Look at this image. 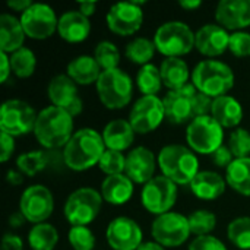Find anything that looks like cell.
<instances>
[{
	"label": "cell",
	"mask_w": 250,
	"mask_h": 250,
	"mask_svg": "<svg viewBox=\"0 0 250 250\" xmlns=\"http://www.w3.org/2000/svg\"><path fill=\"white\" fill-rule=\"evenodd\" d=\"M105 145L101 133L91 127H83L73 133L70 141L63 148L62 157L67 168L73 171H85L98 166Z\"/></svg>",
	"instance_id": "cell-1"
},
{
	"label": "cell",
	"mask_w": 250,
	"mask_h": 250,
	"mask_svg": "<svg viewBox=\"0 0 250 250\" xmlns=\"http://www.w3.org/2000/svg\"><path fill=\"white\" fill-rule=\"evenodd\" d=\"M73 133V117L64 110L50 105L38 113L34 135L45 149L64 148Z\"/></svg>",
	"instance_id": "cell-2"
},
{
	"label": "cell",
	"mask_w": 250,
	"mask_h": 250,
	"mask_svg": "<svg viewBox=\"0 0 250 250\" xmlns=\"http://www.w3.org/2000/svg\"><path fill=\"white\" fill-rule=\"evenodd\" d=\"M157 158L163 176L176 185H190L199 173V160L189 146L179 144L166 145Z\"/></svg>",
	"instance_id": "cell-3"
},
{
	"label": "cell",
	"mask_w": 250,
	"mask_h": 250,
	"mask_svg": "<svg viewBox=\"0 0 250 250\" xmlns=\"http://www.w3.org/2000/svg\"><path fill=\"white\" fill-rule=\"evenodd\" d=\"M192 83L199 92L215 100L227 95L234 86V73L229 64L220 60L207 59L199 62L192 70Z\"/></svg>",
	"instance_id": "cell-4"
},
{
	"label": "cell",
	"mask_w": 250,
	"mask_h": 250,
	"mask_svg": "<svg viewBox=\"0 0 250 250\" xmlns=\"http://www.w3.org/2000/svg\"><path fill=\"white\" fill-rule=\"evenodd\" d=\"M154 44L166 57H182L195 48V32L182 21H168L157 28Z\"/></svg>",
	"instance_id": "cell-5"
},
{
	"label": "cell",
	"mask_w": 250,
	"mask_h": 250,
	"mask_svg": "<svg viewBox=\"0 0 250 250\" xmlns=\"http://www.w3.org/2000/svg\"><path fill=\"white\" fill-rule=\"evenodd\" d=\"M97 85V92L101 104L110 110L126 107L133 95V81L122 69L103 70Z\"/></svg>",
	"instance_id": "cell-6"
},
{
	"label": "cell",
	"mask_w": 250,
	"mask_h": 250,
	"mask_svg": "<svg viewBox=\"0 0 250 250\" xmlns=\"http://www.w3.org/2000/svg\"><path fill=\"white\" fill-rule=\"evenodd\" d=\"M103 196L92 188H79L73 190L63 207V214L72 226L88 227L100 214L103 207Z\"/></svg>",
	"instance_id": "cell-7"
},
{
	"label": "cell",
	"mask_w": 250,
	"mask_h": 250,
	"mask_svg": "<svg viewBox=\"0 0 250 250\" xmlns=\"http://www.w3.org/2000/svg\"><path fill=\"white\" fill-rule=\"evenodd\" d=\"M186 141L189 148L195 154L212 155L220 146H223L224 130L209 116H201L193 119L186 129Z\"/></svg>",
	"instance_id": "cell-8"
},
{
	"label": "cell",
	"mask_w": 250,
	"mask_h": 250,
	"mask_svg": "<svg viewBox=\"0 0 250 250\" xmlns=\"http://www.w3.org/2000/svg\"><path fill=\"white\" fill-rule=\"evenodd\" d=\"M177 185L166 176H155L141 192V202L144 208L154 215H163L171 211L177 202Z\"/></svg>",
	"instance_id": "cell-9"
},
{
	"label": "cell",
	"mask_w": 250,
	"mask_h": 250,
	"mask_svg": "<svg viewBox=\"0 0 250 250\" xmlns=\"http://www.w3.org/2000/svg\"><path fill=\"white\" fill-rule=\"evenodd\" d=\"M35 110L22 100L12 98L1 104L0 108V129L10 136H22L34 132L37 122Z\"/></svg>",
	"instance_id": "cell-10"
},
{
	"label": "cell",
	"mask_w": 250,
	"mask_h": 250,
	"mask_svg": "<svg viewBox=\"0 0 250 250\" xmlns=\"http://www.w3.org/2000/svg\"><path fill=\"white\" fill-rule=\"evenodd\" d=\"M154 242L164 248H179L188 242L190 233L189 220L179 212H167L155 217L151 226Z\"/></svg>",
	"instance_id": "cell-11"
},
{
	"label": "cell",
	"mask_w": 250,
	"mask_h": 250,
	"mask_svg": "<svg viewBox=\"0 0 250 250\" xmlns=\"http://www.w3.org/2000/svg\"><path fill=\"white\" fill-rule=\"evenodd\" d=\"M53 209L54 198L47 186L32 185L22 192L19 199V212L34 226L47 221L51 217Z\"/></svg>",
	"instance_id": "cell-12"
},
{
	"label": "cell",
	"mask_w": 250,
	"mask_h": 250,
	"mask_svg": "<svg viewBox=\"0 0 250 250\" xmlns=\"http://www.w3.org/2000/svg\"><path fill=\"white\" fill-rule=\"evenodd\" d=\"M164 105L158 95H142L133 104L129 122L136 133L146 135L154 132L164 120Z\"/></svg>",
	"instance_id": "cell-13"
},
{
	"label": "cell",
	"mask_w": 250,
	"mask_h": 250,
	"mask_svg": "<svg viewBox=\"0 0 250 250\" xmlns=\"http://www.w3.org/2000/svg\"><path fill=\"white\" fill-rule=\"evenodd\" d=\"M26 37L32 40L50 38L59 26V19L51 6L44 3H34L29 9L21 13L19 18Z\"/></svg>",
	"instance_id": "cell-14"
},
{
	"label": "cell",
	"mask_w": 250,
	"mask_h": 250,
	"mask_svg": "<svg viewBox=\"0 0 250 250\" xmlns=\"http://www.w3.org/2000/svg\"><path fill=\"white\" fill-rule=\"evenodd\" d=\"M144 1H120L113 4L107 12V25L111 32L127 37L136 34L144 23Z\"/></svg>",
	"instance_id": "cell-15"
},
{
	"label": "cell",
	"mask_w": 250,
	"mask_h": 250,
	"mask_svg": "<svg viewBox=\"0 0 250 250\" xmlns=\"http://www.w3.org/2000/svg\"><path fill=\"white\" fill-rule=\"evenodd\" d=\"M198 89L189 83L180 89L168 91L163 98L166 119L173 125L190 123L195 119V97Z\"/></svg>",
	"instance_id": "cell-16"
},
{
	"label": "cell",
	"mask_w": 250,
	"mask_h": 250,
	"mask_svg": "<svg viewBox=\"0 0 250 250\" xmlns=\"http://www.w3.org/2000/svg\"><path fill=\"white\" fill-rule=\"evenodd\" d=\"M78 83L67 75H56L47 86V95L51 104L76 117L83 110V101L78 94Z\"/></svg>",
	"instance_id": "cell-17"
},
{
	"label": "cell",
	"mask_w": 250,
	"mask_h": 250,
	"mask_svg": "<svg viewBox=\"0 0 250 250\" xmlns=\"http://www.w3.org/2000/svg\"><path fill=\"white\" fill-rule=\"evenodd\" d=\"M105 237L113 250H138L144 243L142 229L129 217H117L111 220L107 226Z\"/></svg>",
	"instance_id": "cell-18"
},
{
	"label": "cell",
	"mask_w": 250,
	"mask_h": 250,
	"mask_svg": "<svg viewBox=\"0 0 250 250\" xmlns=\"http://www.w3.org/2000/svg\"><path fill=\"white\" fill-rule=\"evenodd\" d=\"M158 158L146 146H138L126 155L125 174L138 185H146L155 176Z\"/></svg>",
	"instance_id": "cell-19"
},
{
	"label": "cell",
	"mask_w": 250,
	"mask_h": 250,
	"mask_svg": "<svg viewBox=\"0 0 250 250\" xmlns=\"http://www.w3.org/2000/svg\"><path fill=\"white\" fill-rule=\"evenodd\" d=\"M230 34L218 23H207L195 32V48L207 56L217 57L229 50Z\"/></svg>",
	"instance_id": "cell-20"
},
{
	"label": "cell",
	"mask_w": 250,
	"mask_h": 250,
	"mask_svg": "<svg viewBox=\"0 0 250 250\" xmlns=\"http://www.w3.org/2000/svg\"><path fill=\"white\" fill-rule=\"evenodd\" d=\"M215 21L227 31L250 26V0H221L215 7Z\"/></svg>",
	"instance_id": "cell-21"
},
{
	"label": "cell",
	"mask_w": 250,
	"mask_h": 250,
	"mask_svg": "<svg viewBox=\"0 0 250 250\" xmlns=\"http://www.w3.org/2000/svg\"><path fill=\"white\" fill-rule=\"evenodd\" d=\"M59 35L67 42H82L91 32V22L78 9L66 10L59 18Z\"/></svg>",
	"instance_id": "cell-22"
},
{
	"label": "cell",
	"mask_w": 250,
	"mask_h": 250,
	"mask_svg": "<svg viewBox=\"0 0 250 250\" xmlns=\"http://www.w3.org/2000/svg\"><path fill=\"white\" fill-rule=\"evenodd\" d=\"M136 132L133 130L129 120L125 119H114L105 125L101 132L104 145L107 149L113 151H126L135 141Z\"/></svg>",
	"instance_id": "cell-23"
},
{
	"label": "cell",
	"mask_w": 250,
	"mask_h": 250,
	"mask_svg": "<svg viewBox=\"0 0 250 250\" xmlns=\"http://www.w3.org/2000/svg\"><path fill=\"white\" fill-rule=\"evenodd\" d=\"M189 186L196 198L202 201H215L226 192L227 182L226 177H223L220 173L204 170L195 176Z\"/></svg>",
	"instance_id": "cell-24"
},
{
	"label": "cell",
	"mask_w": 250,
	"mask_h": 250,
	"mask_svg": "<svg viewBox=\"0 0 250 250\" xmlns=\"http://www.w3.org/2000/svg\"><path fill=\"white\" fill-rule=\"evenodd\" d=\"M211 117L224 129H231L240 125L243 119V107L242 104L231 95H223L212 101Z\"/></svg>",
	"instance_id": "cell-25"
},
{
	"label": "cell",
	"mask_w": 250,
	"mask_h": 250,
	"mask_svg": "<svg viewBox=\"0 0 250 250\" xmlns=\"http://www.w3.org/2000/svg\"><path fill=\"white\" fill-rule=\"evenodd\" d=\"M101 73H103V69L97 63L95 57L88 56V54H82V56L72 59L66 67V75L72 81H75L78 85L97 83Z\"/></svg>",
	"instance_id": "cell-26"
},
{
	"label": "cell",
	"mask_w": 250,
	"mask_h": 250,
	"mask_svg": "<svg viewBox=\"0 0 250 250\" xmlns=\"http://www.w3.org/2000/svg\"><path fill=\"white\" fill-rule=\"evenodd\" d=\"M103 199L111 205H125L133 195V182L126 174L107 176L100 190Z\"/></svg>",
	"instance_id": "cell-27"
},
{
	"label": "cell",
	"mask_w": 250,
	"mask_h": 250,
	"mask_svg": "<svg viewBox=\"0 0 250 250\" xmlns=\"http://www.w3.org/2000/svg\"><path fill=\"white\" fill-rule=\"evenodd\" d=\"M25 31L18 18L10 13L0 16V50L6 54H12L23 47Z\"/></svg>",
	"instance_id": "cell-28"
},
{
	"label": "cell",
	"mask_w": 250,
	"mask_h": 250,
	"mask_svg": "<svg viewBox=\"0 0 250 250\" xmlns=\"http://www.w3.org/2000/svg\"><path fill=\"white\" fill-rule=\"evenodd\" d=\"M160 73L163 85L170 91L180 89L189 85V78H192L188 63L180 57H166L161 62Z\"/></svg>",
	"instance_id": "cell-29"
},
{
	"label": "cell",
	"mask_w": 250,
	"mask_h": 250,
	"mask_svg": "<svg viewBox=\"0 0 250 250\" xmlns=\"http://www.w3.org/2000/svg\"><path fill=\"white\" fill-rule=\"evenodd\" d=\"M227 185L243 196H250V157L236 158L226 168Z\"/></svg>",
	"instance_id": "cell-30"
},
{
	"label": "cell",
	"mask_w": 250,
	"mask_h": 250,
	"mask_svg": "<svg viewBox=\"0 0 250 250\" xmlns=\"http://www.w3.org/2000/svg\"><path fill=\"white\" fill-rule=\"evenodd\" d=\"M59 242V233L54 226L40 223L32 226L28 233V245L31 250H54Z\"/></svg>",
	"instance_id": "cell-31"
},
{
	"label": "cell",
	"mask_w": 250,
	"mask_h": 250,
	"mask_svg": "<svg viewBox=\"0 0 250 250\" xmlns=\"http://www.w3.org/2000/svg\"><path fill=\"white\" fill-rule=\"evenodd\" d=\"M155 50L157 48H155L154 41L145 37H136L126 45L125 54L130 62L145 66V64H149V62L152 60Z\"/></svg>",
	"instance_id": "cell-32"
},
{
	"label": "cell",
	"mask_w": 250,
	"mask_h": 250,
	"mask_svg": "<svg viewBox=\"0 0 250 250\" xmlns=\"http://www.w3.org/2000/svg\"><path fill=\"white\" fill-rule=\"evenodd\" d=\"M136 85L144 95H157L163 88L160 67L152 63L141 66L136 75Z\"/></svg>",
	"instance_id": "cell-33"
},
{
	"label": "cell",
	"mask_w": 250,
	"mask_h": 250,
	"mask_svg": "<svg viewBox=\"0 0 250 250\" xmlns=\"http://www.w3.org/2000/svg\"><path fill=\"white\" fill-rule=\"evenodd\" d=\"M10 66H12V72L21 78H29L34 75L35 67H37V57L35 53L28 48V47H22L18 51L12 53L10 56Z\"/></svg>",
	"instance_id": "cell-34"
},
{
	"label": "cell",
	"mask_w": 250,
	"mask_h": 250,
	"mask_svg": "<svg viewBox=\"0 0 250 250\" xmlns=\"http://www.w3.org/2000/svg\"><path fill=\"white\" fill-rule=\"evenodd\" d=\"M48 166V152L47 151H29L21 154L16 158L18 170L28 177H34Z\"/></svg>",
	"instance_id": "cell-35"
},
{
	"label": "cell",
	"mask_w": 250,
	"mask_h": 250,
	"mask_svg": "<svg viewBox=\"0 0 250 250\" xmlns=\"http://www.w3.org/2000/svg\"><path fill=\"white\" fill-rule=\"evenodd\" d=\"M229 240L240 250H250V217H237L227 227Z\"/></svg>",
	"instance_id": "cell-36"
},
{
	"label": "cell",
	"mask_w": 250,
	"mask_h": 250,
	"mask_svg": "<svg viewBox=\"0 0 250 250\" xmlns=\"http://www.w3.org/2000/svg\"><path fill=\"white\" fill-rule=\"evenodd\" d=\"M188 220H189L190 233L195 234L196 237L208 236L217 227V215L208 209H196L188 217Z\"/></svg>",
	"instance_id": "cell-37"
},
{
	"label": "cell",
	"mask_w": 250,
	"mask_h": 250,
	"mask_svg": "<svg viewBox=\"0 0 250 250\" xmlns=\"http://www.w3.org/2000/svg\"><path fill=\"white\" fill-rule=\"evenodd\" d=\"M94 57H95L97 63L100 64V67L103 70L117 69L119 62H120L119 48L111 41H101V42H98L97 47H95V51H94Z\"/></svg>",
	"instance_id": "cell-38"
},
{
	"label": "cell",
	"mask_w": 250,
	"mask_h": 250,
	"mask_svg": "<svg viewBox=\"0 0 250 250\" xmlns=\"http://www.w3.org/2000/svg\"><path fill=\"white\" fill-rule=\"evenodd\" d=\"M67 240L73 250H94L95 236L85 226H72L67 233Z\"/></svg>",
	"instance_id": "cell-39"
},
{
	"label": "cell",
	"mask_w": 250,
	"mask_h": 250,
	"mask_svg": "<svg viewBox=\"0 0 250 250\" xmlns=\"http://www.w3.org/2000/svg\"><path fill=\"white\" fill-rule=\"evenodd\" d=\"M98 167L101 168L103 173H105L107 176H116V174H125V168H126V157L119 152V151H113V149H105V152L103 154Z\"/></svg>",
	"instance_id": "cell-40"
},
{
	"label": "cell",
	"mask_w": 250,
	"mask_h": 250,
	"mask_svg": "<svg viewBox=\"0 0 250 250\" xmlns=\"http://www.w3.org/2000/svg\"><path fill=\"white\" fill-rule=\"evenodd\" d=\"M234 155V158H248L250 157V132L237 127L230 133L229 145H227Z\"/></svg>",
	"instance_id": "cell-41"
},
{
	"label": "cell",
	"mask_w": 250,
	"mask_h": 250,
	"mask_svg": "<svg viewBox=\"0 0 250 250\" xmlns=\"http://www.w3.org/2000/svg\"><path fill=\"white\" fill-rule=\"evenodd\" d=\"M229 50L236 57H249L250 56V34L246 31H236L230 34Z\"/></svg>",
	"instance_id": "cell-42"
},
{
	"label": "cell",
	"mask_w": 250,
	"mask_h": 250,
	"mask_svg": "<svg viewBox=\"0 0 250 250\" xmlns=\"http://www.w3.org/2000/svg\"><path fill=\"white\" fill-rule=\"evenodd\" d=\"M188 250H227V248L218 237L208 234V236L195 237L190 242Z\"/></svg>",
	"instance_id": "cell-43"
},
{
	"label": "cell",
	"mask_w": 250,
	"mask_h": 250,
	"mask_svg": "<svg viewBox=\"0 0 250 250\" xmlns=\"http://www.w3.org/2000/svg\"><path fill=\"white\" fill-rule=\"evenodd\" d=\"M211 158H212V163H214L217 167H220V168H227V167L236 160L234 155L231 154V151H230V148H229L227 145L220 146V148L211 155Z\"/></svg>",
	"instance_id": "cell-44"
},
{
	"label": "cell",
	"mask_w": 250,
	"mask_h": 250,
	"mask_svg": "<svg viewBox=\"0 0 250 250\" xmlns=\"http://www.w3.org/2000/svg\"><path fill=\"white\" fill-rule=\"evenodd\" d=\"M0 145H1V152H0V160L1 163H6L15 152V138L7 135V133H3L1 132V136H0Z\"/></svg>",
	"instance_id": "cell-45"
},
{
	"label": "cell",
	"mask_w": 250,
	"mask_h": 250,
	"mask_svg": "<svg viewBox=\"0 0 250 250\" xmlns=\"http://www.w3.org/2000/svg\"><path fill=\"white\" fill-rule=\"evenodd\" d=\"M1 250H23V242L16 234H4L1 240Z\"/></svg>",
	"instance_id": "cell-46"
},
{
	"label": "cell",
	"mask_w": 250,
	"mask_h": 250,
	"mask_svg": "<svg viewBox=\"0 0 250 250\" xmlns=\"http://www.w3.org/2000/svg\"><path fill=\"white\" fill-rule=\"evenodd\" d=\"M0 62H1V82L4 83L9 78V75L12 73V66H10V57L0 51Z\"/></svg>",
	"instance_id": "cell-47"
},
{
	"label": "cell",
	"mask_w": 250,
	"mask_h": 250,
	"mask_svg": "<svg viewBox=\"0 0 250 250\" xmlns=\"http://www.w3.org/2000/svg\"><path fill=\"white\" fill-rule=\"evenodd\" d=\"M34 3L31 0H9L7 1V7L15 10V12H25L26 9H29Z\"/></svg>",
	"instance_id": "cell-48"
},
{
	"label": "cell",
	"mask_w": 250,
	"mask_h": 250,
	"mask_svg": "<svg viewBox=\"0 0 250 250\" xmlns=\"http://www.w3.org/2000/svg\"><path fill=\"white\" fill-rule=\"evenodd\" d=\"M78 10H79L81 13H83L86 18H89L91 15L95 13V10H97V3H95V1H89V0H86V1H79V3H78Z\"/></svg>",
	"instance_id": "cell-49"
},
{
	"label": "cell",
	"mask_w": 250,
	"mask_h": 250,
	"mask_svg": "<svg viewBox=\"0 0 250 250\" xmlns=\"http://www.w3.org/2000/svg\"><path fill=\"white\" fill-rule=\"evenodd\" d=\"M6 180L12 186H21L23 183V174L19 170H9L7 176H6Z\"/></svg>",
	"instance_id": "cell-50"
},
{
	"label": "cell",
	"mask_w": 250,
	"mask_h": 250,
	"mask_svg": "<svg viewBox=\"0 0 250 250\" xmlns=\"http://www.w3.org/2000/svg\"><path fill=\"white\" fill-rule=\"evenodd\" d=\"M23 221H26L25 220V217L18 211V212H13L10 217H9V226L12 227V229H19V227H22L23 226Z\"/></svg>",
	"instance_id": "cell-51"
},
{
	"label": "cell",
	"mask_w": 250,
	"mask_h": 250,
	"mask_svg": "<svg viewBox=\"0 0 250 250\" xmlns=\"http://www.w3.org/2000/svg\"><path fill=\"white\" fill-rule=\"evenodd\" d=\"M179 4H180V7H183L185 10H195V9L201 7L202 1H201V0H180Z\"/></svg>",
	"instance_id": "cell-52"
},
{
	"label": "cell",
	"mask_w": 250,
	"mask_h": 250,
	"mask_svg": "<svg viewBox=\"0 0 250 250\" xmlns=\"http://www.w3.org/2000/svg\"><path fill=\"white\" fill-rule=\"evenodd\" d=\"M138 250H166V248L157 242H144Z\"/></svg>",
	"instance_id": "cell-53"
}]
</instances>
